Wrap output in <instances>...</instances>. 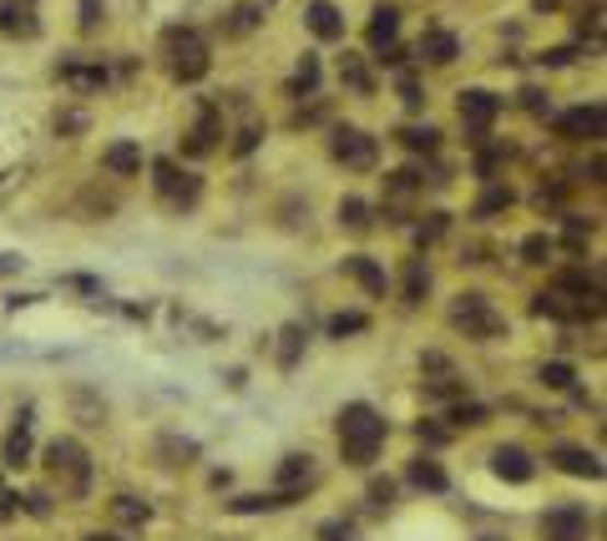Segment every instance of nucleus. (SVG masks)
Here are the masks:
<instances>
[{
	"label": "nucleus",
	"instance_id": "24",
	"mask_svg": "<svg viewBox=\"0 0 607 541\" xmlns=\"http://www.w3.org/2000/svg\"><path fill=\"white\" fill-rule=\"evenodd\" d=\"M340 81L350 87V92H359V96L375 92V81H370V71H365V61H359V56H350V51H344V61H340Z\"/></svg>",
	"mask_w": 607,
	"mask_h": 541
},
{
	"label": "nucleus",
	"instance_id": "41",
	"mask_svg": "<svg viewBox=\"0 0 607 541\" xmlns=\"http://www.w3.org/2000/svg\"><path fill=\"white\" fill-rule=\"evenodd\" d=\"M96 21H102V5H96V0H81V31H96Z\"/></svg>",
	"mask_w": 607,
	"mask_h": 541
},
{
	"label": "nucleus",
	"instance_id": "17",
	"mask_svg": "<svg viewBox=\"0 0 607 541\" xmlns=\"http://www.w3.org/2000/svg\"><path fill=\"white\" fill-rule=\"evenodd\" d=\"M344 274L355 278V284L370 293V299H380V293H385V268L375 264V258H344Z\"/></svg>",
	"mask_w": 607,
	"mask_h": 541
},
{
	"label": "nucleus",
	"instance_id": "22",
	"mask_svg": "<svg viewBox=\"0 0 607 541\" xmlns=\"http://www.w3.org/2000/svg\"><path fill=\"white\" fill-rule=\"evenodd\" d=\"M299 502V491H268V496H238L228 502L238 516H253V511H278V506H294Z\"/></svg>",
	"mask_w": 607,
	"mask_h": 541
},
{
	"label": "nucleus",
	"instance_id": "12",
	"mask_svg": "<svg viewBox=\"0 0 607 541\" xmlns=\"http://www.w3.org/2000/svg\"><path fill=\"white\" fill-rule=\"evenodd\" d=\"M552 465L562 475H577V481H603V461H597L593 450H582V446H557Z\"/></svg>",
	"mask_w": 607,
	"mask_h": 541
},
{
	"label": "nucleus",
	"instance_id": "15",
	"mask_svg": "<svg viewBox=\"0 0 607 541\" xmlns=\"http://www.w3.org/2000/svg\"><path fill=\"white\" fill-rule=\"evenodd\" d=\"M0 31H5V36H36L41 31L36 0H5V5H0Z\"/></svg>",
	"mask_w": 607,
	"mask_h": 541
},
{
	"label": "nucleus",
	"instance_id": "14",
	"mask_svg": "<svg viewBox=\"0 0 607 541\" xmlns=\"http://www.w3.org/2000/svg\"><path fill=\"white\" fill-rule=\"evenodd\" d=\"M491 471L512 481V486H522V481H531V456L522 446H496L491 450Z\"/></svg>",
	"mask_w": 607,
	"mask_h": 541
},
{
	"label": "nucleus",
	"instance_id": "10",
	"mask_svg": "<svg viewBox=\"0 0 607 541\" xmlns=\"http://www.w3.org/2000/svg\"><path fill=\"white\" fill-rule=\"evenodd\" d=\"M603 106H572V112H562L557 117V133L562 137H572V142H587V137H603Z\"/></svg>",
	"mask_w": 607,
	"mask_h": 541
},
{
	"label": "nucleus",
	"instance_id": "43",
	"mask_svg": "<svg viewBox=\"0 0 607 541\" xmlns=\"http://www.w3.org/2000/svg\"><path fill=\"white\" fill-rule=\"evenodd\" d=\"M572 56H577V51H572V46H557V51H547V56H541V61H547V67H568Z\"/></svg>",
	"mask_w": 607,
	"mask_h": 541
},
{
	"label": "nucleus",
	"instance_id": "39",
	"mask_svg": "<svg viewBox=\"0 0 607 541\" xmlns=\"http://www.w3.org/2000/svg\"><path fill=\"white\" fill-rule=\"evenodd\" d=\"M15 502H21V496H15V491L5 486V481H0V527H5V521L15 516Z\"/></svg>",
	"mask_w": 607,
	"mask_h": 541
},
{
	"label": "nucleus",
	"instance_id": "33",
	"mask_svg": "<svg viewBox=\"0 0 607 541\" xmlns=\"http://www.w3.org/2000/svg\"><path fill=\"white\" fill-rule=\"evenodd\" d=\"M359 330H370V319H365V314H334L330 319V334H334V339H344V334H359Z\"/></svg>",
	"mask_w": 607,
	"mask_h": 541
},
{
	"label": "nucleus",
	"instance_id": "36",
	"mask_svg": "<svg viewBox=\"0 0 607 541\" xmlns=\"http://www.w3.org/2000/svg\"><path fill=\"white\" fill-rule=\"evenodd\" d=\"M319 541H355V521H324Z\"/></svg>",
	"mask_w": 607,
	"mask_h": 541
},
{
	"label": "nucleus",
	"instance_id": "31",
	"mask_svg": "<svg viewBox=\"0 0 607 541\" xmlns=\"http://www.w3.org/2000/svg\"><path fill=\"white\" fill-rule=\"evenodd\" d=\"M112 516H117V521H127V527H142L147 506L137 502V496H117V502H112Z\"/></svg>",
	"mask_w": 607,
	"mask_h": 541
},
{
	"label": "nucleus",
	"instance_id": "30",
	"mask_svg": "<svg viewBox=\"0 0 607 541\" xmlns=\"http://www.w3.org/2000/svg\"><path fill=\"white\" fill-rule=\"evenodd\" d=\"M314 87H319V61L304 56L299 71H294V96H314Z\"/></svg>",
	"mask_w": 607,
	"mask_h": 541
},
{
	"label": "nucleus",
	"instance_id": "44",
	"mask_svg": "<svg viewBox=\"0 0 607 541\" xmlns=\"http://www.w3.org/2000/svg\"><path fill=\"white\" fill-rule=\"evenodd\" d=\"M450 436V430H440V425H425L421 421V440H431V446H440V440H446Z\"/></svg>",
	"mask_w": 607,
	"mask_h": 541
},
{
	"label": "nucleus",
	"instance_id": "20",
	"mask_svg": "<svg viewBox=\"0 0 607 541\" xmlns=\"http://www.w3.org/2000/svg\"><path fill=\"white\" fill-rule=\"evenodd\" d=\"M106 172H117V177H137L142 172V147L137 142H117V147H106Z\"/></svg>",
	"mask_w": 607,
	"mask_h": 541
},
{
	"label": "nucleus",
	"instance_id": "8",
	"mask_svg": "<svg viewBox=\"0 0 607 541\" xmlns=\"http://www.w3.org/2000/svg\"><path fill=\"white\" fill-rule=\"evenodd\" d=\"M541 541H587V511L582 506H557L541 516Z\"/></svg>",
	"mask_w": 607,
	"mask_h": 541
},
{
	"label": "nucleus",
	"instance_id": "5",
	"mask_svg": "<svg viewBox=\"0 0 607 541\" xmlns=\"http://www.w3.org/2000/svg\"><path fill=\"white\" fill-rule=\"evenodd\" d=\"M537 314L562 319V324H582V319H593V314H597V293L568 289V284L557 278L552 289H541V293H537Z\"/></svg>",
	"mask_w": 607,
	"mask_h": 541
},
{
	"label": "nucleus",
	"instance_id": "42",
	"mask_svg": "<svg viewBox=\"0 0 607 541\" xmlns=\"http://www.w3.org/2000/svg\"><path fill=\"white\" fill-rule=\"evenodd\" d=\"M400 96H405L410 106H421V87H415V77H410V71L400 77Z\"/></svg>",
	"mask_w": 607,
	"mask_h": 541
},
{
	"label": "nucleus",
	"instance_id": "21",
	"mask_svg": "<svg viewBox=\"0 0 607 541\" xmlns=\"http://www.w3.org/2000/svg\"><path fill=\"white\" fill-rule=\"evenodd\" d=\"M396 36H400V11H396V5H380L375 21H370V46H375V51H390Z\"/></svg>",
	"mask_w": 607,
	"mask_h": 541
},
{
	"label": "nucleus",
	"instance_id": "2",
	"mask_svg": "<svg viewBox=\"0 0 607 541\" xmlns=\"http://www.w3.org/2000/svg\"><path fill=\"white\" fill-rule=\"evenodd\" d=\"M162 56H168L172 81H183V87H193V81L208 77V41H203L193 26H168L162 31Z\"/></svg>",
	"mask_w": 607,
	"mask_h": 541
},
{
	"label": "nucleus",
	"instance_id": "23",
	"mask_svg": "<svg viewBox=\"0 0 607 541\" xmlns=\"http://www.w3.org/2000/svg\"><path fill=\"white\" fill-rule=\"evenodd\" d=\"M61 81H67L71 92H102L106 67H81V61H67V67H61Z\"/></svg>",
	"mask_w": 607,
	"mask_h": 541
},
{
	"label": "nucleus",
	"instance_id": "11",
	"mask_svg": "<svg viewBox=\"0 0 607 541\" xmlns=\"http://www.w3.org/2000/svg\"><path fill=\"white\" fill-rule=\"evenodd\" d=\"M496 112H502V102L491 92H461V122L471 137H486V127L496 122Z\"/></svg>",
	"mask_w": 607,
	"mask_h": 541
},
{
	"label": "nucleus",
	"instance_id": "28",
	"mask_svg": "<svg viewBox=\"0 0 607 541\" xmlns=\"http://www.w3.org/2000/svg\"><path fill=\"white\" fill-rule=\"evenodd\" d=\"M340 223L350 228V233H365V228H370V208H365L359 198H344L340 203Z\"/></svg>",
	"mask_w": 607,
	"mask_h": 541
},
{
	"label": "nucleus",
	"instance_id": "9",
	"mask_svg": "<svg viewBox=\"0 0 607 541\" xmlns=\"http://www.w3.org/2000/svg\"><path fill=\"white\" fill-rule=\"evenodd\" d=\"M218 137H224V112L213 102H203V112H198V127L187 133V142H183V152L187 158H208L213 147H218Z\"/></svg>",
	"mask_w": 607,
	"mask_h": 541
},
{
	"label": "nucleus",
	"instance_id": "32",
	"mask_svg": "<svg viewBox=\"0 0 607 541\" xmlns=\"http://www.w3.org/2000/svg\"><path fill=\"white\" fill-rule=\"evenodd\" d=\"M512 203V187H486V198L476 203V218H491V212H502Z\"/></svg>",
	"mask_w": 607,
	"mask_h": 541
},
{
	"label": "nucleus",
	"instance_id": "4",
	"mask_svg": "<svg viewBox=\"0 0 607 541\" xmlns=\"http://www.w3.org/2000/svg\"><path fill=\"white\" fill-rule=\"evenodd\" d=\"M450 324L466 330V339H496L506 330V319L486 304V293H461L456 304H450Z\"/></svg>",
	"mask_w": 607,
	"mask_h": 541
},
{
	"label": "nucleus",
	"instance_id": "45",
	"mask_svg": "<svg viewBox=\"0 0 607 541\" xmlns=\"http://www.w3.org/2000/svg\"><path fill=\"white\" fill-rule=\"evenodd\" d=\"M81 541H117V537H102V531H92V537H81Z\"/></svg>",
	"mask_w": 607,
	"mask_h": 541
},
{
	"label": "nucleus",
	"instance_id": "6",
	"mask_svg": "<svg viewBox=\"0 0 607 541\" xmlns=\"http://www.w3.org/2000/svg\"><path fill=\"white\" fill-rule=\"evenodd\" d=\"M330 152H334V162H344V168H355V172H370L375 158H380L375 137L359 133V127H340V133L330 137Z\"/></svg>",
	"mask_w": 607,
	"mask_h": 541
},
{
	"label": "nucleus",
	"instance_id": "40",
	"mask_svg": "<svg viewBox=\"0 0 607 541\" xmlns=\"http://www.w3.org/2000/svg\"><path fill=\"white\" fill-rule=\"evenodd\" d=\"M249 26H259V5H238V11H233V31H249Z\"/></svg>",
	"mask_w": 607,
	"mask_h": 541
},
{
	"label": "nucleus",
	"instance_id": "1",
	"mask_svg": "<svg viewBox=\"0 0 607 541\" xmlns=\"http://www.w3.org/2000/svg\"><path fill=\"white\" fill-rule=\"evenodd\" d=\"M385 446V421L375 415L365 400H355V405L340 410V456L350 465H370L375 456H380Z\"/></svg>",
	"mask_w": 607,
	"mask_h": 541
},
{
	"label": "nucleus",
	"instance_id": "16",
	"mask_svg": "<svg viewBox=\"0 0 607 541\" xmlns=\"http://www.w3.org/2000/svg\"><path fill=\"white\" fill-rule=\"evenodd\" d=\"M31 410H21V415H15V425H11V436H5V450H0V456H5V465H15V471H21V465L31 461V446H36V440H31Z\"/></svg>",
	"mask_w": 607,
	"mask_h": 541
},
{
	"label": "nucleus",
	"instance_id": "18",
	"mask_svg": "<svg viewBox=\"0 0 607 541\" xmlns=\"http://www.w3.org/2000/svg\"><path fill=\"white\" fill-rule=\"evenodd\" d=\"M421 56H425V61H436V67H446V61H456V56H461V41L450 36V31H425V36H421Z\"/></svg>",
	"mask_w": 607,
	"mask_h": 541
},
{
	"label": "nucleus",
	"instance_id": "27",
	"mask_svg": "<svg viewBox=\"0 0 607 541\" xmlns=\"http://www.w3.org/2000/svg\"><path fill=\"white\" fill-rule=\"evenodd\" d=\"M299 349H304V324H289V330L278 334V365L294 370V365H299Z\"/></svg>",
	"mask_w": 607,
	"mask_h": 541
},
{
	"label": "nucleus",
	"instance_id": "26",
	"mask_svg": "<svg viewBox=\"0 0 607 541\" xmlns=\"http://www.w3.org/2000/svg\"><path fill=\"white\" fill-rule=\"evenodd\" d=\"M425 289H431V274H425V258H410L405 264V304H421Z\"/></svg>",
	"mask_w": 607,
	"mask_h": 541
},
{
	"label": "nucleus",
	"instance_id": "34",
	"mask_svg": "<svg viewBox=\"0 0 607 541\" xmlns=\"http://www.w3.org/2000/svg\"><path fill=\"white\" fill-rule=\"evenodd\" d=\"M541 380L552 384V390H572V380H577V375H572V365H562V359H557V365H541Z\"/></svg>",
	"mask_w": 607,
	"mask_h": 541
},
{
	"label": "nucleus",
	"instance_id": "37",
	"mask_svg": "<svg viewBox=\"0 0 607 541\" xmlns=\"http://www.w3.org/2000/svg\"><path fill=\"white\" fill-rule=\"evenodd\" d=\"M522 253H527V264H547V253H552V243H547L541 233H531L527 243H522Z\"/></svg>",
	"mask_w": 607,
	"mask_h": 541
},
{
	"label": "nucleus",
	"instance_id": "13",
	"mask_svg": "<svg viewBox=\"0 0 607 541\" xmlns=\"http://www.w3.org/2000/svg\"><path fill=\"white\" fill-rule=\"evenodd\" d=\"M304 26L314 31L319 41H344V15L334 11L330 0H309L304 5Z\"/></svg>",
	"mask_w": 607,
	"mask_h": 541
},
{
	"label": "nucleus",
	"instance_id": "38",
	"mask_svg": "<svg viewBox=\"0 0 607 541\" xmlns=\"http://www.w3.org/2000/svg\"><path fill=\"white\" fill-rule=\"evenodd\" d=\"M370 502L375 506H390V502H396V481H370Z\"/></svg>",
	"mask_w": 607,
	"mask_h": 541
},
{
	"label": "nucleus",
	"instance_id": "35",
	"mask_svg": "<svg viewBox=\"0 0 607 541\" xmlns=\"http://www.w3.org/2000/svg\"><path fill=\"white\" fill-rule=\"evenodd\" d=\"M450 421H456V425H486V405H466V400H461V405L450 410Z\"/></svg>",
	"mask_w": 607,
	"mask_h": 541
},
{
	"label": "nucleus",
	"instance_id": "7",
	"mask_svg": "<svg viewBox=\"0 0 607 541\" xmlns=\"http://www.w3.org/2000/svg\"><path fill=\"white\" fill-rule=\"evenodd\" d=\"M152 172H158L152 183H158V193H162L168 208H187V203H198V177H193V172H183L177 162H168V158L152 162Z\"/></svg>",
	"mask_w": 607,
	"mask_h": 541
},
{
	"label": "nucleus",
	"instance_id": "29",
	"mask_svg": "<svg viewBox=\"0 0 607 541\" xmlns=\"http://www.w3.org/2000/svg\"><path fill=\"white\" fill-rule=\"evenodd\" d=\"M400 142H405L410 152H436L440 133H436V127H405V133H400Z\"/></svg>",
	"mask_w": 607,
	"mask_h": 541
},
{
	"label": "nucleus",
	"instance_id": "3",
	"mask_svg": "<svg viewBox=\"0 0 607 541\" xmlns=\"http://www.w3.org/2000/svg\"><path fill=\"white\" fill-rule=\"evenodd\" d=\"M46 475H51L56 486H61V496H71V502H81V496L92 491V461H87V450H81L77 440H51V446H46Z\"/></svg>",
	"mask_w": 607,
	"mask_h": 541
},
{
	"label": "nucleus",
	"instance_id": "19",
	"mask_svg": "<svg viewBox=\"0 0 607 541\" xmlns=\"http://www.w3.org/2000/svg\"><path fill=\"white\" fill-rule=\"evenodd\" d=\"M314 481V461L309 456H284V465H278V491H299Z\"/></svg>",
	"mask_w": 607,
	"mask_h": 541
},
{
	"label": "nucleus",
	"instance_id": "25",
	"mask_svg": "<svg viewBox=\"0 0 607 541\" xmlns=\"http://www.w3.org/2000/svg\"><path fill=\"white\" fill-rule=\"evenodd\" d=\"M410 486L421 491H446V471L436 461H410Z\"/></svg>",
	"mask_w": 607,
	"mask_h": 541
}]
</instances>
